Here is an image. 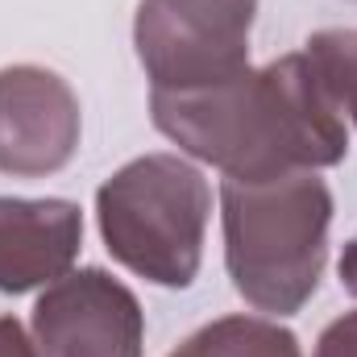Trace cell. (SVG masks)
<instances>
[{
	"label": "cell",
	"mask_w": 357,
	"mask_h": 357,
	"mask_svg": "<svg viewBox=\"0 0 357 357\" xmlns=\"http://www.w3.org/2000/svg\"><path fill=\"white\" fill-rule=\"evenodd\" d=\"M150 112L183 154L241 183L324 171L349 154L345 112L303 50L212 88L150 91Z\"/></svg>",
	"instance_id": "cell-1"
},
{
	"label": "cell",
	"mask_w": 357,
	"mask_h": 357,
	"mask_svg": "<svg viewBox=\"0 0 357 357\" xmlns=\"http://www.w3.org/2000/svg\"><path fill=\"white\" fill-rule=\"evenodd\" d=\"M225 266L237 295L266 312L295 316L320 287L328 262L333 191L316 171L274 178H225Z\"/></svg>",
	"instance_id": "cell-2"
},
{
	"label": "cell",
	"mask_w": 357,
	"mask_h": 357,
	"mask_svg": "<svg viewBox=\"0 0 357 357\" xmlns=\"http://www.w3.org/2000/svg\"><path fill=\"white\" fill-rule=\"evenodd\" d=\"M212 187L178 154L125 162L96 191V220L108 254L158 287H191L204 258Z\"/></svg>",
	"instance_id": "cell-3"
},
{
	"label": "cell",
	"mask_w": 357,
	"mask_h": 357,
	"mask_svg": "<svg viewBox=\"0 0 357 357\" xmlns=\"http://www.w3.org/2000/svg\"><path fill=\"white\" fill-rule=\"evenodd\" d=\"M258 0H142L133 46L154 91H195L250 67Z\"/></svg>",
	"instance_id": "cell-4"
},
{
	"label": "cell",
	"mask_w": 357,
	"mask_h": 357,
	"mask_svg": "<svg viewBox=\"0 0 357 357\" xmlns=\"http://www.w3.org/2000/svg\"><path fill=\"white\" fill-rule=\"evenodd\" d=\"M146 316L137 295L108 270H71L33 303L38 357H142Z\"/></svg>",
	"instance_id": "cell-5"
},
{
	"label": "cell",
	"mask_w": 357,
	"mask_h": 357,
	"mask_svg": "<svg viewBox=\"0 0 357 357\" xmlns=\"http://www.w3.org/2000/svg\"><path fill=\"white\" fill-rule=\"evenodd\" d=\"M84 116L71 84L46 67L17 63L0 71V171L42 178L79 150Z\"/></svg>",
	"instance_id": "cell-6"
},
{
	"label": "cell",
	"mask_w": 357,
	"mask_h": 357,
	"mask_svg": "<svg viewBox=\"0 0 357 357\" xmlns=\"http://www.w3.org/2000/svg\"><path fill=\"white\" fill-rule=\"evenodd\" d=\"M84 245V212L71 199L0 195V295H25L71 274Z\"/></svg>",
	"instance_id": "cell-7"
},
{
	"label": "cell",
	"mask_w": 357,
	"mask_h": 357,
	"mask_svg": "<svg viewBox=\"0 0 357 357\" xmlns=\"http://www.w3.org/2000/svg\"><path fill=\"white\" fill-rule=\"evenodd\" d=\"M167 357H303L291 328L266 316H220Z\"/></svg>",
	"instance_id": "cell-8"
},
{
	"label": "cell",
	"mask_w": 357,
	"mask_h": 357,
	"mask_svg": "<svg viewBox=\"0 0 357 357\" xmlns=\"http://www.w3.org/2000/svg\"><path fill=\"white\" fill-rule=\"evenodd\" d=\"M337 108L357 125V29H320L303 46Z\"/></svg>",
	"instance_id": "cell-9"
},
{
	"label": "cell",
	"mask_w": 357,
	"mask_h": 357,
	"mask_svg": "<svg viewBox=\"0 0 357 357\" xmlns=\"http://www.w3.org/2000/svg\"><path fill=\"white\" fill-rule=\"evenodd\" d=\"M312 357H357V312L337 316V320L320 333Z\"/></svg>",
	"instance_id": "cell-10"
},
{
	"label": "cell",
	"mask_w": 357,
	"mask_h": 357,
	"mask_svg": "<svg viewBox=\"0 0 357 357\" xmlns=\"http://www.w3.org/2000/svg\"><path fill=\"white\" fill-rule=\"evenodd\" d=\"M0 357H38L17 316H0Z\"/></svg>",
	"instance_id": "cell-11"
},
{
	"label": "cell",
	"mask_w": 357,
	"mask_h": 357,
	"mask_svg": "<svg viewBox=\"0 0 357 357\" xmlns=\"http://www.w3.org/2000/svg\"><path fill=\"white\" fill-rule=\"evenodd\" d=\"M341 287L357 295V237L345 245V254H341Z\"/></svg>",
	"instance_id": "cell-12"
}]
</instances>
